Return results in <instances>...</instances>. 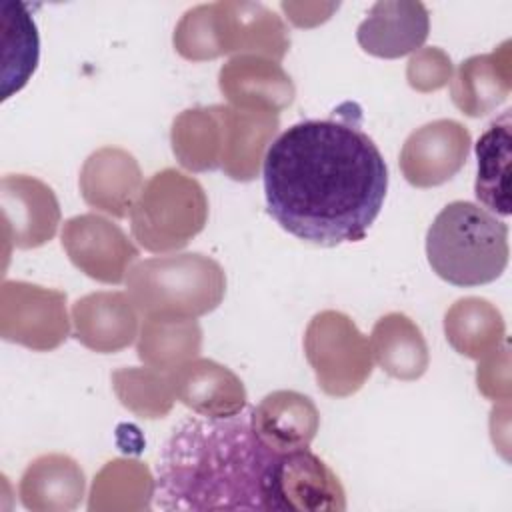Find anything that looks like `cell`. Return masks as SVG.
<instances>
[{
	"label": "cell",
	"instance_id": "obj_1",
	"mask_svg": "<svg viewBox=\"0 0 512 512\" xmlns=\"http://www.w3.org/2000/svg\"><path fill=\"white\" fill-rule=\"evenodd\" d=\"M268 214L314 244L358 242L378 218L388 166L352 118L302 120L272 140L264 164Z\"/></svg>",
	"mask_w": 512,
	"mask_h": 512
},
{
	"label": "cell",
	"instance_id": "obj_2",
	"mask_svg": "<svg viewBox=\"0 0 512 512\" xmlns=\"http://www.w3.org/2000/svg\"><path fill=\"white\" fill-rule=\"evenodd\" d=\"M282 452L264 444L250 410L194 416L164 442L154 476L162 510H276L274 472Z\"/></svg>",
	"mask_w": 512,
	"mask_h": 512
},
{
	"label": "cell",
	"instance_id": "obj_3",
	"mask_svg": "<svg viewBox=\"0 0 512 512\" xmlns=\"http://www.w3.org/2000/svg\"><path fill=\"white\" fill-rule=\"evenodd\" d=\"M430 268L454 286L494 282L508 266V226L474 202L446 204L426 232Z\"/></svg>",
	"mask_w": 512,
	"mask_h": 512
},
{
	"label": "cell",
	"instance_id": "obj_4",
	"mask_svg": "<svg viewBox=\"0 0 512 512\" xmlns=\"http://www.w3.org/2000/svg\"><path fill=\"white\" fill-rule=\"evenodd\" d=\"M126 288L144 318H198L222 302L226 274L210 256L170 254L134 264L126 276Z\"/></svg>",
	"mask_w": 512,
	"mask_h": 512
},
{
	"label": "cell",
	"instance_id": "obj_5",
	"mask_svg": "<svg viewBox=\"0 0 512 512\" xmlns=\"http://www.w3.org/2000/svg\"><path fill=\"white\" fill-rule=\"evenodd\" d=\"M208 220V198L202 184L176 170L156 172L130 210V228L138 244L156 254L184 248Z\"/></svg>",
	"mask_w": 512,
	"mask_h": 512
},
{
	"label": "cell",
	"instance_id": "obj_6",
	"mask_svg": "<svg viewBox=\"0 0 512 512\" xmlns=\"http://www.w3.org/2000/svg\"><path fill=\"white\" fill-rule=\"evenodd\" d=\"M304 354L322 392L334 398L358 392L374 366L368 338L338 310H322L308 322Z\"/></svg>",
	"mask_w": 512,
	"mask_h": 512
},
{
	"label": "cell",
	"instance_id": "obj_7",
	"mask_svg": "<svg viewBox=\"0 0 512 512\" xmlns=\"http://www.w3.org/2000/svg\"><path fill=\"white\" fill-rule=\"evenodd\" d=\"M208 60L222 54H254L280 62L290 48L282 18L258 2L202 4Z\"/></svg>",
	"mask_w": 512,
	"mask_h": 512
},
{
	"label": "cell",
	"instance_id": "obj_8",
	"mask_svg": "<svg viewBox=\"0 0 512 512\" xmlns=\"http://www.w3.org/2000/svg\"><path fill=\"white\" fill-rule=\"evenodd\" d=\"M0 334L36 352L58 348L70 334L66 294L20 280H4L0 294Z\"/></svg>",
	"mask_w": 512,
	"mask_h": 512
},
{
	"label": "cell",
	"instance_id": "obj_9",
	"mask_svg": "<svg viewBox=\"0 0 512 512\" xmlns=\"http://www.w3.org/2000/svg\"><path fill=\"white\" fill-rule=\"evenodd\" d=\"M60 240L70 262L104 284H120L138 260V248L122 228L94 212L68 218Z\"/></svg>",
	"mask_w": 512,
	"mask_h": 512
},
{
	"label": "cell",
	"instance_id": "obj_10",
	"mask_svg": "<svg viewBox=\"0 0 512 512\" xmlns=\"http://www.w3.org/2000/svg\"><path fill=\"white\" fill-rule=\"evenodd\" d=\"M470 132L456 120L440 118L416 128L400 150V170L408 184L432 188L460 172L470 152Z\"/></svg>",
	"mask_w": 512,
	"mask_h": 512
},
{
	"label": "cell",
	"instance_id": "obj_11",
	"mask_svg": "<svg viewBox=\"0 0 512 512\" xmlns=\"http://www.w3.org/2000/svg\"><path fill=\"white\" fill-rule=\"evenodd\" d=\"M4 240L16 248H38L50 242L60 224L54 190L38 178L8 174L0 184Z\"/></svg>",
	"mask_w": 512,
	"mask_h": 512
},
{
	"label": "cell",
	"instance_id": "obj_12",
	"mask_svg": "<svg viewBox=\"0 0 512 512\" xmlns=\"http://www.w3.org/2000/svg\"><path fill=\"white\" fill-rule=\"evenodd\" d=\"M274 500L276 510H346V492L340 478L308 448L280 454L274 472Z\"/></svg>",
	"mask_w": 512,
	"mask_h": 512
},
{
	"label": "cell",
	"instance_id": "obj_13",
	"mask_svg": "<svg viewBox=\"0 0 512 512\" xmlns=\"http://www.w3.org/2000/svg\"><path fill=\"white\" fill-rule=\"evenodd\" d=\"M220 92L230 106L278 114L294 102L296 90L284 68L268 58L240 54L218 72Z\"/></svg>",
	"mask_w": 512,
	"mask_h": 512
},
{
	"label": "cell",
	"instance_id": "obj_14",
	"mask_svg": "<svg viewBox=\"0 0 512 512\" xmlns=\"http://www.w3.org/2000/svg\"><path fill=\"white\" fill-rule=\"evenodd\" d=\"M222 126L220 168L238 182L258 176L264 156L278 132V114L262 110H246L230 104H216Z\"/></svg>",
	"mask_w": 512,
	"mask_h": 512
},
{
	"label": "cell",
	"instance_id": "obj_15",
	"mask_svg": "<svg viewBox=\"0 0 512 512\" xmlns=\"http://www.w3.org/2000/svg\"><path fill=\"white\" fill-rule=\"evenodd\" d=\"M142 172L136 158L114 146L92 152L80 170V192L88 206L112 214L128 216L142 192Z\"/></svg>",
	"mask_w": 512,
	"mask_h": 512
},
{
	"label": "cell",
	"instance_id": "obj_16",
	"mask_svg": "<svg viewBox=\"0 0 512 512\" xmlns=\"http://www.w3.org/2000/svg\"><path fill=\"white\" fill-rule=\"evenodd\" d=\"M430 16L422 2L380 0L356 30L364 52L378 58H400L418 50L428 38Z\"/></svg>",
	"mask_w": 512,
	"mask_h": 512
},
{
	"label": "cell",
	"instance_id": "obj_17",
	"mask_svg": "<svg viewBox=\"0 0 512 512\" xmlns=\"http://www.w3.org/2000/svg\"><path fill=\"white\" fill-rule=\"evenodd\" d=\"M138 310L124 292H92L72 304L74 338L100 354L118 352L138 336Z\"/></svg>",
	"mask_w": 512,
	"mask_h": 512
},
{
	"label": "cell",
	"instance_id": "obj_18",
	"mask_svg": "<svg viewBox=\"0 0 512 512\" xmlns=\"http://www.w3.org/2000/svg\"><path fill=\"white\" fill-rule=\"evenodd\" d=\"M176 400L208 418H226L246 408L242 380L210 358H194L170 372Z\"/></svg>",
	"mask_w": 512,
	"mask_h": 512
},
{
	"label": "cell",
	"instance_id": "obj_19",
	"mask_svg": "<svg viewBox=\"0 0 512 512\" xmlns=\"http://www.w3.org/2000/svg\"><path fill=\"white\" fill-rule=\"evenodd\" d=\"M250 416L258 438L276 452L308 448L320 428L316 404L294 390L266 394L258 406L250 408Z\"/></svg>",
	"mask_w": 512,
	"mask_h": 512
},
{
	"label": "cell",
	"instance_id": "obj_20",
	"mask_svg": "<svg viewBox=\"0 0 512 512\" xmlns=\"http://www.w3.org/2000/svg\"><path fill=\"white\" fill-rule=\"evenodd\" d=\"M512 88L510 40H504L490 54L466 58L450 82L452 102L466 116L478 118L496 110Z\"/></svg>",
	"mask_w": 512,
	"mask_h": 512
},
{
	"label": "cell",
	"instance_id": "obj_21",
	"mask_svg": "<svg viewBox=\"0 0 512 512\" xmlns=\"http://www.w3.org/2000/svg\"><path fill=\"white\" fill-rule=\"evenodd\" d=\"M86 488L80 464L66 454H44L28 464L20 478V500L36 512L74 510Z\"/></svg>",
	"mask_w": 512,
	"mask_h": 512
},
{
	"label": "cell",
	"instance_id": "obj_22",
	"mask_svg": "<svg viewBox=\"0 0 512 512\" xmlns=\"http://www.w3.org/2000/svg\"><path fill=\"white\" fill-rule=\"evenodd\" d=\"M40 58L36 22L24 2H0V80L2 100L22 90L34 74Z\"/></svg>",
	"mask_w": 512,
	"mask_h": 512
},
{
	"label": "cell",
	"instance_id": "obj_23",
	"mask_svg": "<svg viewBox=\"0 0 512 512\" xmlns=\"http://www.w3.org/2000/svg\"><path fill=\"white\" fill-rule=\"evenodd\" d=\"M368 342L372 358L392 378L416 380L428 368L430 356L424 334L402 312H390L378 318Z\"/></svg>",
	"mask_w": 512,
	"mask_h": 512
},
{
	"label": "cell",
	"instance_id": "obj_24",
	"mask_svg": "<svg viewBox=\"0 0 512 512\" xmlns=\"http://www.w3.org/2000/svg\"><path fill=\"white\" fill-rule=\"evenodd\" d=\"M510 144L512 122L506 110L488 124L474 146L478 160L474 194L482 208L500 216L510 214Z\"/></svg>",
	"mask_w": 512,
	"mask_h": 512
},
{
	"label": "cell",
	"instance_id": "obj_25",
	"mask_svg": "<svg viewBox=\"0 0 512 512\" xmlns=\"http://www.w3.org/2000/svg\"><path fill=\"white\" fill-rule=\"evenodd\" d=\"M444 332L450 346L472 360H482L506 340V324L500 310L478 296L460 298L448 308Z\"/></svg>",
	"mask_w": 512,
	"mask_h": 512
},
{
	"label": "cell",
	"instance_id": "obj_26",
	"mask_svg": "<svg viewBox=\"0 0 512 512\" xmlns=\"http://www.w3.org/2000/svg\"><path fill=\"white\" fill-rule=\"evenodd\" d=\"M202 346V328L196 318L148 316L142 322L136 352L156 370L172 372L194 360Z\"/></svg>",
	"mask_w": 512,
	"mask_h": 512
},
{
	"label": "cell",
	"instance_id": "obj_27",
	"mask_svg": "<svg viewBox=\"0 0 512 512\" xmlns=\"http://www.w3.org/2000/svg\"><path fill=\"white\" fill-rule=\"evenodd\" d=\"M172 150L178 162L192 172L220 168L222 126L214 106L188 108L172 122Z\"/></svg>",
	"mask_w": 512,
	"mask_h": 512
},
{
	"label": "cell",
	"instance_id": "obj_28",
	"mask_svg": "<svg viewBox=\"0 0 512 512\" xmlns=\"http://www.w3.org/2000/svg\"><path fill=\"white\" fill-rule=\"evenodd\" d=\"M154 498V478L138 460H112L94 478L88 510H146Z\"/></svg>",
	"mask_w": 512,
	"mask_h": 512
},
{
	"label": "cell",
	"instance_id": "obj_29",
	"mask_svg": "<svg viewBox=\"0 0 512 512\" xmlns=\"http://www.w3.org/2000/svg\"><path fill=\"white\" fill-rule=\"evenodd\" d=\"M112 388L124 408L140 418H162L174 406L170 372L148 368H120L112 372Z\"/></svg>",
	"mask_w": 512,
	"mask_h": 512
},
{
	"label": "cell",
	"instance_id": "obj_30",
	"mask_svg": "<svg viewBox=\"0 0 512 512\" xmlns=\"http://www.w3.org/2000/svg\"><path fill=\"white\" fill-rule=\"evenodd\" d=\"M406 78L418 92L438 90L452 80V60L436 46L420 48L408 62Z\"/></svg>",
	"mask_w": 512,
	"mask_h": 512
},
{
	"label": "cell",
	"instance_id": "obj_31",
	"mask_svg": "<svg viewBox=\"0 0 512 512\" xmlns=\"http://www.w3.org/2000/svg\"><path fill=\"white\" fill-rule=\"evenodd\" d=\"M478 390L496 402H508L512 388H510V352L508 342L504 340L500 348L492 354L484 356L476 370Z\"/></svg>",
	"mask_w": 512,
	"mask_h": 512
}]
</instances>
